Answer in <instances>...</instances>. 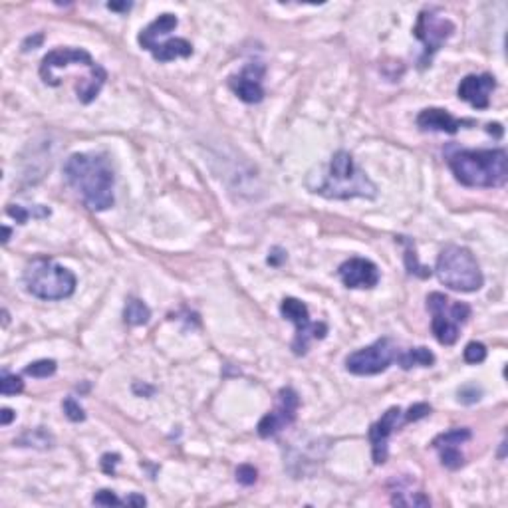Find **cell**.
Instances as JSON below:
<instances>
[{"label": "cell", "instance_id": "cell-16", "mask_svg": "<svg viewBox=\"0 0 508 508\" xmlns=\"http://www.w3.org/2000/svg\"><path fill=\"white\" fill-rule=\"evenodd\" d=\"M473 121H467V119H457L455 116H450L447 109H441V107H427L423 109L419 116H417V127L423 129V131H443V133H457L462 126H471Z\"/></svg>", "mask_w": 508, "mask_h": 508}, {"label": "cell", "instance_id": "cell-30", "mask_svg": "<svg viewBox=\"0 0 508 508\" xmlns=\"http://www.w3.org/2000/svg\"><path fill=\"white\" fill-rule=\"evenodd\" d=\"M92 502L98 504V507H121V504H123V500L117 498L116 493H114V490H107V488H102L100 493H95Z\"/></svg>", "mask_w": 508, "mask_h": 508}, {"label": "cell", "instance_id": "cell-37", "mask_svg": "<svg viewBox=\"0 0 508 508\" xmlns=\"http://www.w3.org/2000/svg\"><path fill=\"white\" fill-rule=\"evenodd\" d=\"M133 392L138 393V395H143V393H147V395H153V392H155V389H153L151 385H141V383H135V385H133Z\"/></svg>", "mask_w": 508, "mask_h": 508}, {"label": "cell", "instance_id": "cell-12", "mask_svg": "<svg viewBox=\"0 0 508 508\" xmlns=\"http://www.w3.org/2000/svg\"><path fill=\"white\" fill-rule=\"evenodd\" d=\"M266 74V66L260 62H253L248 66H244L241 74L232 76L229 80L231 90L239 100H243L244 104H258L265 98V88H262V78Z\"/></svg>", "mask_w": 508, "mask_h": 508}, {"label": "cell", "instance_id": "cell-39", "mask_svg": "<svg viewBox=\"0 0 508 508\" xmlns=\"http://www.w3.org/2000/svg\"><path fill=\"white\" fill-rule=\"evenodd\" d=\"M11 234H12L11 229H8V227H4V239H2V244H8V241H11Z\"/></svg>", "mask_w": 508, "mask_h": 508}, {"label": "cell", "instance_id": "cell-7", "mask_svg": "<svg viewBox=\"0 0 508 508\" xmlns=\"http://www.w3.org/2000/svg\"><path fill=\"white\" fill-rule=\"evenodd\" d=\"M413 34L423 44V56L419 60L421 68H427L441 46L455 34V24L445 18L439 8H425L417 18Z\"/></svg>", "mask_w": 508, "mask_h": 508}, {"label": "cell", "instance_id": "cell-29", "mask_svg": "<svg viewBox=\"0 0 508 508\" xmlns=\"http://www.w3.org/2000/svg\"><path fill=\"white\" fill-rule=\"evenodd\" d=\"M405 265H407L409 274H417V276H421V278L431 276V270H427V268H423V266L417 265L415 248L411 250V243H407V250H405Z\"/></svg>", "mask_w": 508, "mask_h": 508}, {"label": "cell", "instance_id": "cell-3", "mask_svg": "<svg viewBox=\"0 0 508 508\" xmlns=\"http://www.w3.org/2000/svg\"><path fill=\"white\" fill-rule=\"evenodd\" d=\"M455 179L464 187L493 189L508 181V155L504 149H459L447 157Z\"/></svg>", "mask_w": 508, "mask_h": 508}, {"label": "cell", "instance_id": "cell-14", "mask_svg": "<svg viewBox=\"0 0 508 508\" xmlns=\"http://www.w3.org/2000/svg\"><path fill=\"white\" fill-rule=\"evenodd\" d=\"M401 419V409L399 407H392L387 409L377 423H373L370 429V441H371V457H373V464H383L387 461V441L392 437V433L399 425Z\"/></svg>", "mask_w": 508, "mask_h": 508}, {"label": "cell", "instance_id": "cell-21", "mask_svg": "<svg viewBox=\"0 0 508 508\" xmlns=\"http://www.w3.org/2000/svg\"><path fill=\"white\" fill-rule=\"evenodd\" d=\"M473 437L471 429L462 427V429H453V431H447V433H441L433 439V449H439V447H459L462 443Z\"/></svg>", "mask_w": 508, "mask_h": 508}, {"label": "cell", "instance_id": "cell-34", "mask_svg": "<svg viewBox=\"0 0 508 508\" xmlns=\"http://www.w3.org/2000/svg\"><path fill=\"white\" fill-rule=\"evenodd\" d=\"M119 455L117 453H105L104 457H102V471H104L105 474H114L116 473V467H117V462H119Z\"/></svg>", "mask_w": 508, "mask_h": 508}, {"label": "cell", "instance_id": "cell-15", "mask_svg": "<svg viewBox=\"0 0 508 508\" xmlns=\"http://www.w3.org/2000/svg\"><path fill=\"white\" fill-rule=\"evenodd\" d=\"M497 88V78L493 74H481V76H467L462 78L457 93L462 102L471 104L476 109H486L490 105V93Z\"/></svg>", "mask_w": 508, "mask_h": 508}, {"label": "cell", "instance_id": "cell-26", "mask_svg": "<svg viewBox=\"0 0 508 508\" xmlns=\"http://www.w3.org/2000/svg\"><path fill=\"white\" fill-rule=\"evenodd\" d=\"M18 443L20 445H28V447H32V443H34V447L46 449V447H52V437L48 435L44 429H34V431H28Z\"/></svg>", "mask_w": 508, "mask_h": 508}, {"label": "cell", "instance_id": "cell-11", "mask_svg": "<svg viewBox=\"0 0 508 508\" xmlns=\"http://www.w3.org/2000/svg\"><path fill=\"white\" fill-rule=\"evenodd\" d=\"M68 66H83V68H95L98 62L81 48H56L44 56L40 64V78L46 86H54V69L68 68Z\"/></svg>", "mask_w": 508, "mask_h": 508}, {"label": "cell", "instance_id": "cell-10", "mask_svg": "<svg viewBox=\"0 0 508 508\" xmlns=\"http://www.w3.org/2000/svg\"><path fill=\"white\" fill-rule=\"evenodd\" d=\"M298 407H300V397L298 393L294 392L292 387H282L278 392L276 405L270 413H266L260 423H258V435L262 439H270V437H276L280 431H284L290 427L296 417H298Z\"/></svg>", "mask_w": 508, "mask_h": 508}, {"label": "cell", "instance_id": "cell-35", "mask_svg": "<svg viewBox=\"0 0 508 508\" xmlns=\"http://www.w3.org/2000/svg\"><path fill=\"white\" fill-rule=\"evenodd\" d=\"M123 504H127V507H145V504H147V500H145V497L131 495V497H127L126 500H123Z\"/></svg>", "mask_w": 508, "mask_h": 508}, {"label": "cell", "instance_id": "cell-8", "mask_svg": "<svg viewBox=\"0 0 508 508\" xmlns=\"http://www.w3.org/2000/svg\"><path fill=\"white\" fill-rule=\"evenodd\" d=\"M280 314L296 326L292 342V352L296 356H306L314 340H323L328 334V326L323 322H312L308 306L298 298H284L280 304Z\"/></svg>", "mask_w": 508, "mask_h": 508}, {"label": "cell", "instance_id": "cell-38", "mask_svg": "<svg viewBox=\"0 0 508 508\" xmlns=\"http://www.w3.org/2000/svg\"><path fill=\"white\" fill-rule=\"evenodd\" d=\"M107 8H109V11H129V8H131V2H121V4H117V2H109V4H107Z\"/></svg>", "mask_w": 508, "mask_h": 508}, {"label": "cell", "instance_id": "cell-33", "mask_svg": "<svg viewBox=\"0 0 508 508\" xmlns=\"http://www.w3.org/2000/svg\"><path fill=\"white\" fill-rule=\"evenodd\" d=\"M427 415H431V405L415 403L409 407V411H407V415H405V421L411 423V421H419V419H423V417Z\"/></svg>", "mask_w": 508, "mask_h": 508}, {"label": "cell", "instance_id": "cell-24", "mask_svg": "<svg viewBox=\"0 0 508 508\" xmlns=\"http://www.w3.org/2000/svg\"><path fill=\"white\" fill-rule=\"evenodd\" d=\"M24 392V381L22 377L14 375V373H8L4 370L0 373V393L4 397H11V395H18V393Z\"/></svg>", "mask_w": 508, "mask_h": 508}, {"label": "cell", "instance_id": "cell-18", "mask_svg": "<svg viewBox=\"0 0 508 508\" xmlns=\"http://www.w3.org/2000/svg\"><path fill=\"white\" fill-rule=\"evenodd\" d=\"M151 54L157 62H171L175 58H189L193 54V46L185 38H169L165 42H159L151 50Z\"/></svg>", "mask_w": 508, "mask_h": 508}, {"label": "cell", "instance_id": "cell-25", "mask_svg": "<svg viewBox=\"0 0 508 508\" xmlns=\"http://www.w3.org/2000/svg\"><path fill=\"white\" fill-rule=\"evenodd\" d=\"M437 450H439L443 467H447L449 471H457V469H461L462 464H464V457H462L459 447H439Z\"/></svg>", "mask_w": 508, "mask_h": 508}, {"label": "cell", "instance_id": "cell-32", "mask_svg": "<svg viewBox=\"0 0 508 508\" xmlns=\"http://www.w3.org/2000/svg\"><path fill=\"white\" fill-rule=\"evenodd\" d=\"M481 395H483V392H481L476 385H464L461 392H459V401L464 405L476 403V401L481 399Z\"/></svg>", "mask_w": 508, "mask_h": 508}, {"label": "cell", "instance_id": "cell-6", "mask_svg": "<svg viewBox=\"0 0 508 508\" xmlns=\"http://www.w3.org/2000/svg\"><path fill=\"white\" fill-rule=\"evenodd\" d=\"M427 308L433 314L431 330L437 337V342L443 346H453L459 340L461 326L471 318V306L464 302L450 304L445 294L433 292L427 296Z\"/></svg>", "mask_w": 508, "mask_h": 508}, {"label": "cell", "instance_id": "cell-1", "mask_svg": "<svg viewBox=\"0 0 508 508\" xmlns=\"http://www.w3.org/2000/svg\"><path fill=\"white\" fill-rule=\"evenodd\" d=\"M64 177L76 189L83 205L92 210H107L114 207V169L104 155L74 153L64 165Z\"/></svg>", "mask_w": 508, "mask_h": 508}, {"label": "cell", "instance_id": "cell-27", "mask_svg": "<svg viewBox=\"0 0 508 508\" xmlns=\"http://www.w3.org/2000/svg\"><path fill=\"white\" fill-rule=\"evenodd\" d=\"M462 358L467 363H471V366H476V363H483L486 359V347L485 344H481V342H471V344H467L464 347V354H462Z\"/></svg>", "mask_w": 508, "mask_h": 508}, {"label": "cell", "instance_id": "cell-28", "mask_svg": "<svg viewBox=\"0 0 508 508\" xmlns=\"http://www.w3.org/2000/svg\"><path fill=\"white\" fill-rule=\"evenodd\" d=\"M64 413L68 417L69 421H74V423H80V421H86V411H83V407H81L74 397H66L64 399Z\"/></svg>", "mask_w": 508, "mask_h": 508}, {"label": "cell", "instance_id": "cell-36", "mask_svg": "<svg viewBox=\"0 0 508 508\" xmlns=\"http://www.w3.org/2000/svg\"><path fill=\"white\" fill-rule=\"evenodd\" d=\"M16 417V413L8 409V407H4L2 411H0V423H2V427H6V425H11V421Z\"/></svg>", "mask_w": 508, "mask_h": 508}, {"label": "cell", "instance_id": "cell-20", "mask_svg": "<svg viewBox=\"0 0 508 508\" xmlns=\"http://www.w3.org/2000/svg\"><path fill=\"white\" fill-rule=\"evenodd\" d=\"M151 310L149 306L139 298H129L123 308V320L129 326H143L149 322Z\"/></svg>", "mask_w": 508, "mask_h": 508}, {"label": "cell", "instance_id": "cell-19", "mask_svg": "<svg viewBox=\"0 0 508 508\" xmlns=\"http://www.w3.org/2000/svg\"><path fill=\"white\" fill-rule=\"evenodd\" d=\"M397 363L403 370H411V368H431L435 363V356L427 347H413L409 352H403L397 356Z\"/></svg>", "mask_w": 508, "mask_h": 508}, {"label": "cell", "instance_id": "cell-5", "mask_svg": "<svg viewBox=\"0 0 508 508\" xmlns=\"http://www.w3.org/2000/svg\"><path fill=\"white\" fill-rule=\"evenodd\" d=\"M435 274L441 284L457 292H476L483 288L485 276L474 254L457 244L445 246L437 256Z\"/></svg>", "mask_w": 508, "mask_h": 508}, {"label": "cell", "instance_id": "cell-13", "mask_svg": "<svg viewBox=\"0 0 508 508\" xmlns=\"http://www.w3.org/2000/svg\"><path fill=\"white\" fill-rule=\"evenodd\" d=\"M337 276L347 288H375L380 282V268L368 258H349L337 268Z\"/></svg>", "mask_w": 508, "mask_h": 508}, {"label": "cell", "instance_id": "cell-2", "mask_svg": "<svg viewBox=\"0 0 508 508\" xmlns=\"http://www.w3.org/2000/svg\"><path fill=\"white\" fill-rule=\"evenodd\" d=\"M318 177L316 183H306V187L326 199H375L377 196V187L371 181L366 171H361L354 157L347 151L340 149L332 155L328 167L320 171V175L310 173Z\"/></svg>", "mask_w": 508, "mask_h": 508}, {"label": "cell", "instance_id": "cell-23", "mask_svg": "<svg viewBox=\"0 0 508 508\" xmlns=\"http://www.w3.org/2000/svg\"><path fill=\"white\" fill-rule=\"evenodd\" d=\"M58 370V363L54 361V359H38L34 363H30L24 373L26 375H32V377H38V380H44V377H50V375H54Z\"/></svg>", "mask_w": 508, "mask_h": 508}, {"label": "cell", "instance_id": "cell-4", "mask_svg": "<svg viewBox=\"0 0 508 508\" xmlns=\"http://www.w3.org/2000/svg\"><path fill=\"white\" fill-rule=\"evenodd\" d=\"M22 280L28 294L40 300H66L76 292L78 284L72 270L48 256H36L30 260L24 268Z\"/></svg>", "mask_w": 508, "mask_h": 508}, {"label": "cell", "instance_id": "cell-17", "mask_svg": "<svg viewBox=\"0 0 508 508\" xmlns=\"http://www.w3.org/2000/svg\"><path fill=\"white\" fill-rule=\"evenodd\" d=\"M177 16L175 14H161L159 18H155L153 22L147 26V28H143L141 30V34H139V44L141 48H145V50H153V48L159 44V38H165V36L169 34V32H173L175 28H177Z\"/></svg>", "mask_w": 508, "mask_h": 508}, {"label": "cell", "instance_id": "cell-22", "mask_svg": "<svg viewBox=\"0 0 508 508\" xmlns=\"http://www.w3.org/2000/svg\"><path fill=\"white\" fill-rule=\"evenodd\" d=\"M6 213H8V217H12V219L16 220L18 225H26L30 217H36V219H44V217H50V208H46V207L26 208V207H20V205H8Z\"/></svg>", "mask_w": 508, "mask_h": 508}, {"label": "cell", "instance_id": "cell-31", "mask_svg": "<svg viewBox=\"0 0 508 508\" xmlns=\"http://www.w3.org/2000/svg\"><path fill=\"white\" fill-rule=\"evenodd\" d=\"M256 479H258V471L254 469L253 464H241L239 469H236V481L244 486H250L256 483Z\"/></svg>", "mask_w": 508, "mask_h": 508}, {"label": "cell", "instance_id": "cell-9", "mask_svg": "<svg viewBox=\"0 0 508 508\" xmlns=\"http://www.w3.org/2000/svg\"><path fill=\"white\" fill-rule=\"evenodd\" d=\"M399 352L392 337H381L371 346L361 347L346 358V370L354 375H377L397 359Z\"/></svg>", "mask_w": 508, "mask_h": 508}]
</instances>
